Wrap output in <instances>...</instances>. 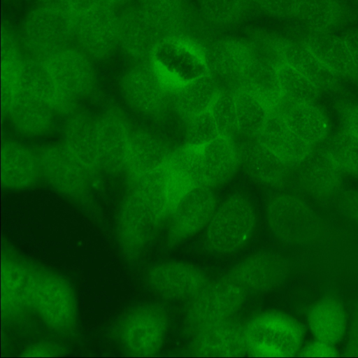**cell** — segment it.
Instances as JSON below:
<instances>
[{"instance_id": "cell-1", "label": "cell", "mask_w": 358, "mask_h": 358, "mask_svg": "<svg viewBox=\"0 0 358 358\" xmlns=\"http://www.w3.org/2000/svg\"><path fill=\"white\" fill-rule=\"evenodd\" d=\"M32 315L50 331L67 339L79 336L78 301L71 282L38 263L31 296Z\"/></svg>"}, {"instance_id": "cell-2", "label": "cell", "mask_w": 358, "mask_h": 358, "mask_svg": "<svg viewBox=\"0 0 358 358\" xmlns=\"http://www.w3.org/2000/svg\"><path fill=\"white\" fill-rule=\"evenodd\" d=\"M74 14L60 1H47L34 8L21 28V41L28 57L43 61L71 46Z\"/></svg>"}, {"instance_id": "cell-3", "label": "cell", "mask_w": 358, "mask_h": 358, "mask_svg": "<svg viewBox=\"0 0 358 358\" xmlns=\"http://www.w3.org/2000/svg\"><path fill=\"white\" fill-rule=\"evenodd\" d=\"M41 178L55 193L82 207L89 217L103 226L101 213L90 194L92 177L61 143L44 144L36 149Z\"/></svg>"}, {"instance_id": "cell-4", "label": "cell", "mask_w": 358, "mask_h": 358, "mask_svg": "<svg viewBox=\"0 0 358 358\" xmlns=\"http://www.w3.org/2000/svg\"><path fill=\"white\" fill-rule=\"evenodd\" d=\"M169 326L166 310L157 303L135 305L113 322L110 335L125 353L152 356L162 349Z\"/></svg>"}, {"instance_id": "cell-5", "label": "cell", "mask_w": 358, "mask_h": 358, "mask_svg": "<svg viewBox=\"0 0 358 358\" xmlns=\"http://www.w3.org/2000/svg\"><path fill=\"white\" fill-rule=\"evenodd\" d=\"M38 264L11 244H3L1 306L5 323L17 327L29 322L32 315L31 303Z\"/></svg>"}, {"instance_id": "cell-6", "label": "cell", "mask_w": 358, "mask_h": 358, "mask_svg": "<svg viewBox=\"0 0 358 358\" xmlns=\"http://www.w3.org/2000/svg\"><path fill=\"white\" fill-rule=\"evenodd\" d=\"M255 227L252 202L243 194H232L216 208L207 225L205 247L216 255L234 253L247 244Z\"/></svg>"}, {"instance_id": "cell-7", "label": "cell", "mask_w": 358, "mask_h": 358, "mask_svg": "<svg viewBox=\"0 0 358 358\" xmlns=\"http://www.w3.org/2000/svg\"><path fill=\"white\" fill-rule=\"evenodd\" d=\"M246 352L255 357H291L302 348L304 330L292 317L266 311L243 327Z\"/></svg>"}, {"instance_id": "cell-8", "label": "cell", "mask_w": 358, "mask_h": 358, "mask_svg": "<svg viewBox=\"0 0 358 358\" xmlns=\"http://www.w3.org/2000/svg\"><path fill=\"white\" fill-rule=\"evenodd\" d=\"M266 221L273 236L291 245H306L317 241L322 223L315 210L295 196L281 194L272 196L266 210Z\"/></svg>"}, {"instance_id": "cell-9", "label": "cell", "mask_w": 358, "mask_h": 358, "mask_svg": "<svg viewBox=\"0 0 358 358\" xmlns=\"http://www.w3.org/2000/svg\"><path fill=\"white\" fill-rule=\"evenodd\" d=\"M245 299V290L225 277L208 282L190 299L185 317L187 332L192 335L208 325L232 318Z\"/></svg>"}, {"instance_id": "cell-10", "label": "cell", "mask_w": 358, "mask_h": 358, "mask_svg": "<svg viewBox=\"0 0 358 358\" xmlns=\"http://www.w3.org/2000/svg\"><path fill=\"white\" fill-rule=\"evenodd\" d=\"M120 92L126 104L135 112L157 116L172 102V85L150 59L129 69L120 81Z\"/></svg>"}, {"instance_id": "cell-11", "label": "cell", "mask_w": 358, "mask_h": 358, "mask_svg": "<svg viewBox=\"0 0 358 358\" xmlns=\"http://www.w3.org/2000/svg\"><path fill=\"white\" fill-rule=\"evenodd\" d=\"M74 41L91 59L104 60L118 45V14L103 1L74 14Z\"/></svg>"}, {"instance_id": "cell-12", "label": "cell", "mask_w": 358, "mask_h": 358, "mask_svg": "<svg viewBox=\"0 0 358 358\" xmlns=\"http://www.w3.org/2000/svg\"><path fill=\"white\" fill-rule=\"evenodd\" d=\"M144 281L154 294L170 300L190 299L209 282L202 269L181 262L152 265L146 271Z\"/></svg>"}, {"instance_id": "cell-13", "label": "cell", "mask_w": 358, "mask_h": 358, "mask_svg": "<svg viewBox=\"0 0 358 358\" xmlns=\"http://www.w3.org/2000/svg\"><path fill=\"white\" fill-rule=\"evenodd\" d=\"M215 196L209 187H194L176 203L167 234L173 248L207 227L216 210Z\"/></svg>"}, {"instance_id": "cell-14", "label": "cell", "mask_w": 358, "mask_h": 358, "mask_svg": "<svg viewBox=\"0 0 358 358\" xmlns=\"http://www.w3.org/2000/svg\"><path fill=\"white\" fill-rule=\"evenodd\" d=\"M41 62L54 83L78 101L93 92L94 68L91 59L78 48L71 46Z\"/></svg>"}, {"instance_id": "cell-15", "label": "cell", "mask_w": 358, "mask_h": 358, "mask_svg": "<svg viewBox=\"0 0 358 358\" xmlns=\"http://www.w3.org/2000/svg\"><path fill=\"white\" fill-rule=\"evenodd\" d=\"M96 128L103 171L124 173L135 131L129 119L112 108L96 117Z\"/></svg>"}, {"instance_id": "cell-16", "label": "cell", "mask_w": 358, "mask_h": 358, "mask_svg": "<svg viewBox=\"0 0 358 358\" xmlns=\"http://www.w3.org/2000/svg\"><path fill=\"white\" fill-rule=\"evenodd\" d=\"M150 59L174 87L208 73L204 53L187 41L173 36L162 40Z\"/></svg>"}, {"instance_id": "cell-17", "label": "cell", "mask_w": 358, "mask_h": 358, "mask_svg": "<svg viewBox=\"0 0 358 358\" xmlns=\"http://www.w3.org/2000/svg\"><path fill=\"white\" fill-rule=\"evenodd\" d=\"M204 55L208 73L220 90L235 93L244 87L250 62L248 43L222 39L212 45Z\"/></svg>"}, {"instance_id": "cell-18", "label": "cell", "mask_w": 358, "mask_h": 358, "mask_svg": "<svg viewBox=\"0 0 358 358\" xmlns=\"http://www.w3.org/2000/svg\"><path fill=\"white\" fill-rule=\"evenodd\" d=\"M288 274V264L280 255L260 252L242 259L227 273L225 278L245 291L266 292L280 287Z\"/></svg>"}, {"instance_id": "cell-19", "label": "cell", "mask_w": 358, "mask_h": 358, "mask_svg": "<svg viewBox=\"0 0 358 358\" xmlns=\"http://www.w3.org/2000/svg\"><path fill=\"white\" fill-rule=\"evenodd\" d=\"M41 178L37 150L15 139L6 138L1 149V181L10 191L36 187Z\"/></svg>"}, {"instance_id": "cell-20", "label": "cell", "mask_w": 358, "mask_h": 358, "mask_svg": "<svg viewBox=\"0 0 358 358\" xmlns=\"http://www.w3.org/2000/svg\"><path fill=\"white\" fill-rule=\"evenodd\" d=\"M165 36L137 4L118 14V45L136 60H149Z\"/></svg>"}, {"instance_id": "cell-21", "label": "cell", "mask_w": 358, "mask_h": 358, "mask_svg": "<svg viewBox=\"0 0 358 358\" xmlns=\"http://www.w3.org/2000/svg\"><path fill=\"white\" fill-rule=\"evenodd\" d=\"M62 136V143L91 176L103 171L96 117L78 110L66 117Z\"/></svg>"}, {"instance_id": "cell-22", "label": "cell", "mask_w": 358, "mask_h": 358, "mask_svg": "<svg viewBox=\"0 0 358 358\" xmlns=\"http://www.w3.org/2000/svg\"><path fill=\"white\" fill-rule=\"evenodd\" d=\"M165 170L173 209L177 201L192 188L208 187L202 162L201 147L184 145L172 151L165 164Z\"/></svg>"}, {"instance_id": "cell-23", "label": "cell", "mask_w": 358, "mask_h": 358, "mask_svg": "<svg viewBox=\"0 0 358 358\" xmlns=\"http://www.w3.org/2000/svg\"><path fill=\"white\" fill-rule=\"evenodd\" d=\"M27 57L8 30L1 36V112L6 118L26 92Z\"/></svg>"}, {"instance_id": "cell-24", "label": "cell", "mask_w": 358, "mask_h": 358, "mask_svg": "<svg viewBox=\"0 0 358 358\" xmlns=\"http://www.w3.org/2000/svg\"><path fill=\"white\" fill-rule=\"evenodd\" d=\"M189 350L198 356L243 355L247 353L243 327L232 318L208 325L192 335Z\"/></svg>"}, {"instance_id": "cell-25", "label": "cell", "mask_w": 358, "mask_h": 358, "mask_svg": "<svg viewBox=\"0 0 358 358\" xmlns=\"http://www.w3.org/2000/svg\"><path fill=\"white\" fill-rule=\"evenodd\" d=\"M255 138L291 166L301 163L314 150V146L294 132L275 110L269 112Z\"/></svg>"}, {"instance_id": "cell-26", "label": "cell", "mask_w": 358, "mask_h": 358, "mask_svg": "<svg viewBox=\"0 0 358 358\" xmlns=\"http://www.w3.org/2000/svg\"><path fill=\"white\" fill-rule=\"evenodd\" d=\"M299 181L313 197L329 198L338 192L343 173L323 149L314 150L299 164Z\"/></svg>"}, {"instance_id": "cell-27", "label": "cell", "mask_w": 358, "mask_h": 358, "mask_svg": "<svg viewBox=\"0 0 358 358\" xmlns=\"http://www.w3.org/2000/svg\"><path fill=\"white\" fill-rule=\"evenodd\" d=\"M274 110L281 114L294 132L313 146L329 135L328 118L314 101L292 102L283 99Z\"/></svg>"}, {"instance_id": "cell-28", "label": "cell", "mask_w": 358, "mask_h": 358, "mask_svg": "<svg viewBox=\"0 0 358 358\" xmlns=\"http://www.w3.org/2000/svg\"><path fill=\"white\" fill-rule=\"evenodd\" d=\"M301 41L316 59L336 76H352L358 73V67L341 35L308 31Z\"/></svg>"}, {"instance_id": "cell-29", "label": "cell", "mask_w": 358, "mask_h": 358, "mask_svg": "<svg viewBox=\"0 0 358 358\" xmlns=\"http://www.w3.org/2000/svg\"><path fill=\"white\" fill-rule=\"evenodd\" d=\"M171 152L168 144L154 133L135 130L124 171L127 182L164 166Z\"/></svg>"}, {"instance_id": "cell-30", "label": "cell", "mask_w": 358, "mask_h": 358, "mask_svg": "<svg viewBox=\"0 0 358 358\" xmlns=\"http://www.w3.org/2000/svg\"><path fill=\"white\" fill-rule=\"evenodd\" d=\"M57 116L50 107L26 91L6 119L21 135L38 138L55 130Z\"/></svg>"}, {"instance_id": "cell-31", "label": "cell", "mask_w": 358, "mask_h": 358, "mask_svg": "<svg viewBox=\"0 0 358 358\" xmlns=\"http://www.w3.org/2000/svg\"><path fill=\"white\" fill-rule=\"evenodd\" d=\"M201 155L206 184L210 188L229 180L241 160L233 138L222 135L202 146Z\"/></svg>"}, {"instance_id": "cell-32", "label": "cell", "mask_w": 358, "mask_h": 358, "mask_svg": "<svg viewBox=\"0 0 358 358\" xmlns=\"http://www.w3.org/2000/svg\"><path fill=\"white\" fill-rule=\"evenodd\" d=\"M26 91L50 107L58 115L68 117L78 110L79 101L57 86L41 61L27 57Z\"/></svg>"}, {"instance_id": "cell-33", "label": "cell", "mask_w": 358, "mask_h": 358, "mask_svg": "<svg viewBox=\"0 0 358 358\" xmlns=\"http://www.w3.org/2000/svg\"><path fill=\"white\" fill-rule=\"evenodd\" d=\"M220 89L207 73L174 87L172 103L178 113L188 121L209 109Z\"/></svg>"}, {"instance_id": "cell-34", "label": "cell", "mask_w": 358, "mask_h": 358, "mask_svg": "<svg viewBox=\"0 0 358 358\" xmlns=\"http://www.w3.org/2000/svg\"><path fill=\"white\" fill-rule=\"evenodd\" d=\"M241 154L248 175L262 185H279L287 177L291 167L257 141L245 147Z\"/></svg>"}, {"instance_id": "cell-35", "label": "cell", "mask_w": 358, "mask_h": 358, "mask_svg": "<svg viewBox=\"0 0 358 358\" xmlns=\"http://www.w3.org/2000/svg\"><path fill=\"white\" fill-rule=\"evenodd\" d=\"M308 324L317 340L334 345L345 333L347 317L341 303L334 298L327 297L311 308Z\"/></svg>"}, {"instance_id": "cell-36", "label": "cell", "mask_w": 358, "mask_h": 358, "mask_svg": "<svg viewBox=\"0 0 358 358\" xmlns=\"http://www.w3.org/2000/svg\"><path fill=\"white\" fill-rule=\"evenodd\" d=\"M297 17L310 31L334 33L347 21L348 10L341 0H303Z\"/></svg>"}, {"instance_id": "cell-37", "label": "cell", "mask_w": 358, "mask_h": 358, "mask_svg": "<svg viewBox=\"0 0 358 358\" xmlns=\"http://www.w3.org/2000/svg\"><path fill=\"white\" fill-rule=\"evenodd\" d=\"M282 55L285 63L301 72L320 90L330 89L336 84L338 76L323 66L301 40L282 38Z\"/></svg>"}, {"instance_id": "cell-38", "label": "cell", "mask_w": 358, "mask_h": 358, "mask_svg": "<svg viewBox=\"0 0 358 358\" xmlns=\"http://www.w3.org/2000/svg\"><path fill=\"white\" fill-rule=\"evenodd\" d=\"M239 133L256 137L269 114L265 103L255 94L242 89L234 93Z\"/></svg>"}, {"instance_id": "cell-39", "label": "cell", "mask_w": 358, "mask_h": 358, "mask_svg": "<svg viewBox=\"0 0 358 358\" xmlns=\"http://www.w3.org/2000/svg\"><path fill=\"white\" fill-rule=\"evenodd\" d=\"M280 90L285 100L292 102L315 101L320 90L301 72L287 63L278 67Z\"/></svg>"}, {"instance_id": "cell-40", "label": "cell", "mask_w": 358, "mask_h": 358, "mask_svg": "<svg viewBox=\"0 0 358 358\" xmlns=\"http://www.w3.org/2000/svg\"><path fill=\"white\" fill-rule=\"evenodd\" d=\"M138 5L165 38L172 36L182 20L181 0H138Z\"/></svg>"}, {"instance_id": "cell-41", "label": "cell", "mask_w": 358, "mask_h": 358, "mask_svg": "<svg viewBox=\"0 0 358 358\" xmlns=\"http://www.w3.org/2000/svg\"><path fill=\"white\" fill-rule=\"evenodd\" d=\"M343 171L358 176V138L343 129L334 134L322 148Z\"/></svg>"}, {"instance_id": "cell-42", "label": "cell", "mask_w": 358, "mask_h": 358, "mask_svg": "<svg viewBox=\"0 0 358 358\" xmlns=\"http://www.w3.org/2000/svg\"><path fill=\"white\" fill-rule=\"evenodd\" d=\"M208 110L220 135L233 138L239 133L235 94L233 92L220 90Z\"/></svg>"}, {"instance_id": "cell-43", "label": "cell", "mask_w": 358, "mask_h": 358, "mask_svg": "<svg viewBox=\"0 0 358 358\" xmlns=\"http://www.w3.org/2000/svg\"><path fill=\"white\" fill-rule=\"evenodd\" d=\"M220 136L216 123L208 110L187 121L185 145L202 147Z\"/></svg>"}, {"instance_id": "cell-44", "label": "cell", "mask_w": 358, "mask_h": 358, "mask_svg": "<svg viewBox=\"0 0 358 358\" xmlns=\"http://www.w3.org/2000/svg\"><path fill=\"white\" fill-rule=\"evenodd\" d=\"M200 2L204 14L220 24H230L238 20L248 6V0H200Z\"/></svg>"}, {"instance_id": "cell-45", "label": "cell", "mask_w": 358, "mask_h": 358, "mask_svg": "<svg viewBox=\"0 0 358 358\" xmlns=\"http://www.w3.org/2000/svg\"><path fill=\"white\" fill-rule=\"evenodd\" d=\"M263 10L268 14L280 17H297L303 0H254Z\"/></svg>"}, {"instance_id": "cell-46", "label": "cell", "mask_w": 358, "mask_h": 358, "mask_svg": "<svg viewBox=\"0 0 358 358\" xmlns=\"http://www.w3.org/2000/svg\"><path fill=\"white\" fill-rule=\"evenodd\" d=\"M68 352L67 347L62 343L52 340L33 342L20 352L21 357H48L62 356Z\"/></svg>"}, {"instance_id": "cell-47", "label": "cell", "mask_w": 358, "mask_h": 358, "mask_svg": "<svg viewBox=\"0 0 358 358\" xmlns=\"http://www.w3.org/2000/svg\"><path fill=\"white\" fill-rule=\"evenodd\" d=\"M337 351L334 345L315 340L308 343L299 352L302 357H336Z\"/></svg>"}, {"instance_id": "cell-48", "label": "cell", "mask_w": 358, "mask_h": 358, "mask_svg": "<svg viewBox=\"0 0 358 358\" xmlns=\"http://www.w3.org/2000/svg\"><path fill=\"white\" fill-rule=\"evenodd\" d=\"M339 201L341 212L346 217L358 222V190L345 192Z\"/></svg>"}, {"instance_id": "cell-49", "label": "cell", "mask_w": 358, "mask_h": 358, "mask_svg": "<svg viewBox=\"0 0 358 358\" xmlns=\"http://www.w3.org/2000/svg\"><path fill=\"white\" fill-rule=\"evenodd\" d=\"M342 117L343 129L358 138V104L346 108Z\"/></svg>"}, {"instance_id": "cell-50", "label": "cell", "mask_w": 358, "mask_h": 358, "mask_svg": "<svg viewBox=\"0 0 358 358\" xmlns=\"http://www.w3.org/2000/svg\"><path fill=\"white\" fill-rule=\"evenodd\" d=\"M73 14L78 13L101 2V0H58Z\"/></svg>"}, {"instance_id": "cell-51", "label": "cell", "mask_w": 358, "mask_h": 358, "mask_svg": "<svg viewBox=\"0 0 358 358\" xmlns=\"http://www.w3.org/2000/svg\"><path fill=\"white\" fill-rule=\"evenodd\" d=\"M341 36L345 41L358 67V30L347 31Z\"/></svg>"}, {"instance_id": "cell-52", "label": "cell", "mask_w": 358, "mask_h": 358, "mask_svg": "<svg viewBox=\"0 0 358 358\" xmlns=\"http://www.w3.org/2000/svg\"><path fill=\"white\" fill-rule=\"evenodd\" d=\"M134 0H101V1L109 4L113 7H116L118 6L127 5L131 3Z\"/></svg>"}, {"instance_id": "cell-53", "label": "cell", "mask_w": 358, "mask_h": 358, "mask_svg": "<svg viewBox=\"0 0 358 358\" xmlns=\"http://www.w3.org/2000/svg\"><path fill=\"white\" fill-rule=\"evenodd\" d=\"M355 3H356L357 4H358V0H352Z\"/></svg>"}]
</instances>
